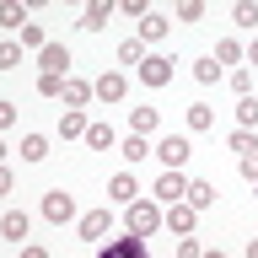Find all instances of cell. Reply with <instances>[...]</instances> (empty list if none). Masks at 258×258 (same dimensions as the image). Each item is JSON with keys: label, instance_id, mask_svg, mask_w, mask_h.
Segmentation results:
<instances>
[{"label": "cell", "instance_id": "cell-1", "mask_svg": "<svg viewBox=\"0 0 258 258\" xmlns=\"http://www.w3.org/2000/svg\"><path fill=\"white\" fill-rule=\"evenodd\" d=\"M124 226H129V237H156L161 231V205L156 199H135L129 215H124Z\"/></svg>", "mask_w": 258, "mask_h": 258}, {"label": "cell", "instance_id": "cell-2", "mask_svg": "<svg viewBox=\"0 0 258 258\" xmlns=\"http://www.w3.org/2000/svg\"><path fill=\"white\" fill-rule=\"evenodd\" d=\"M38 215H43L48 226H70V221L81 215V210H76V194H70V188H48V194H43V210H38Z\"/></svg>", "mask_w": 258, "mask_h": 258}, {"label": "cell", "instance_id": "cell-3", "mask_svg": "<svg viewBox=\"0 0 258 258\" xmlns=\"http://www.w3.org/2000/svg\"><path fill=\"white\" fill-rule=\"evenodd\" d=\"M113 215L108 205H97V210H86V215H76V231H81V242H108V231H113Z\"/></svg>", "mask_w": 258, "mask_h": 258}, {"label": "cell", "instance_id": "cell-4", "mask_svg": "<svg viewBox=\"0 0 258 258\" xmlns=\"http://www.w3.org/2000/svg\"><path fill=\"white\" fill-rule=\"evenodd\" d=\"M135 76H140V86H151V92H161V86H167V81L177 76V59H167V54H145Z\"/></svg>", "mask_w": 258, "mask_h": 258}, {"label": "cell", "instance_id": "cell-5", "mask_svg": "<svg viewBox=\"0 0 258 258\" xmlns=\"http://www.w3.org/2000/svg\"><path fill=\"white\" fill-rule=\"evenodd\" d=\"M151 156H156L167 172H183V167H188V156H194V145L183 140V135H167L161 145H151Z\"/></svg>", "mask_w": 258, "mask_h": 258}, {"label": "cell", "instance_id": "cell-6", "mask_svg": "<svg viewBox=\"0 0 258 258\" xmlns=\"http://www.w3.org/2000/svg\"><path fill=\"white\" fill-rule=\"evenodd\" d=\"M188 199V172H156V205H183Z\"/></svg>", "mask_w": 258, "mask_h": 258}, {"label": "cell", "instance_id": "cell-7", "mask_svg": "<svg viewBox=\"0 0 258 258\" xmlns=\"http://www.w3.org/2000/svg\"><path fill=\"white\" fill-rule=\"evenodd\" d=\"M92 92H97V102H124L129 81H124V70H102V76L92 81Z\"/></svg>", "mask_w": 258, "mask_h": 258}, {"label": "cell", "instance_id": "cell-8", "mask_svg": "<svg viewBox=\"0 0 258 258\" xmlns=\"http://www.w3.org/2000/svg\"><path fill=\"white\" fill-rule=\"evenodd\" d=\"M161 226H167L172 237H194V226H199V210H188V205H167V210H161Z\"/></svg>", "mask_w": 258, "mask_h": 258}, {"label": "cell", "instance_id": "cell-9", "mask_svg": "<svg viewBox=\"0 0 258 258\" xmlns=\"http://www.w3.org/2000/svg\"><path fill=\"white\" fill-rule=\"evenodd\" d=\"M97 258H151V253H145V237H129V231H124V237H108V242H102V253H97Z\"/></svg>", "mask_w": 258, "mask_h": 258}, {"label": "cell", "instance_id": "cell-10", "mask_svg": "<svg viewBox=\"0 0 258 258\" xmlns=\"http://www.w3.org/2000/svg\"><path fill=\"white\" fill-rule=\"evenodd\" d=\"M38 70H43V76H70V43H43Z\"/></svg>", "mask_w": 258, "mask_h": 258}, {"label": "cell", "instance_id": "cell-11", "mask_svg": "<svg viewBox=\"0 0 258 258\" xmlns=\"http://www.w3.org/2000/svg\"><path fill=\"white\" fill-rule=\"evenodd\" d=\"M27 231H32V215H27V210H6V215H0V237H6V242H16V247H22V242H27Z\"/></svg>", "mask_w": 258, "mask_h": 258}, {"label": "cell", "instance_id": "cell-12", "mask_svg": "<svg viewBox=\"0 0 258 258\" xmlns=\"http://www.w3.org/2000/svg\"><path fill=\"white\" fill-rule=\"evenodd\" d=\"M108 199L113 205H135V199H140V177L135 172H113L108 177Z\"/></svg>", "mask_w": 258, "mask_h": 258}, {"label": "cell", "instance_id": "cell-13", "mask_svg": "<svg viewBox=\"0 0 258 258\" xmlns=\"http://www.w3.org/2000/svg\"><path fill=\"white\" fill-rule=\"evenodd\" d=\"M167 32H172V22H167V16H161V11H145V16H140V32H135V38H140V43H161Z\"/></svg>", "mask_w": 258, "mask_h": 258}, {"label": "cell", "instance_id": "cell-14", "mask_svg": "<svg viewBox=\"0 0 258 258\" xmlns=\"http://www.w3.org/2000/svg\"><path fill=\"white\" fill-rule=\"evenodd\" d=\"M113 145H118V129H113V124H102V118H97V124H86V151H97V156H102V151H113Z\"/></svg>", "mask_w": 258, "mask_h": 258}, {"label": "cell", "instance_id": "cell-15", "mask_svg": "<svg viewBox=\"0 0 258 258\" xmlns=\"http://www.w3.org/2000/svg\"><path fill=\"white\" fill-rule=\"evenodd\" d=\"M242 54H247V43H242V38H221V43H215V54H210V59L221 64V70H237V64H242Z\"/></svg>", "mask_w": 258, "mask_h": 258}, {"label": "cell", "instance_id": "cell-16", "mask_svg": "<svg viewBox=\"0 0 258 258\" xmlns=\"http://www.w3.org/2000/svg\"><path fill=\"white\" fill-rule=\"evenodd\" d=\"M92 86H86V81H76V76H64V97H59V102H64V108H76V113H86V102H92Z\"/></svg>", "mask_w": 258, "mask_h": 258}, {"label": "cell", "instance_id": "cell-17", "mask_svg": "<svg viewBox=\"0 0 258 258\" xmlns=\"http://www.w3.org/2000/svg\"><path fill=\"white\" fill-rule=\"evenodd\" d=\"M161 124V113L151 108V102H140V108H129V135H145L151 140V129Z\"/></svg>", "mask_w": 258, "mask_h": 258}, {"label": "cell", "instance_id": "cell-18", "mask_svg": "<svg viewBox=\"0 0 258 258\" xmlns=\"http://www.w3.org/2000/svg\"><path fill=\"white\" fill-rule=\"evenodd\" d=\"M54 135H59V140H86V113L64 108V113H59V124H54Z\"/></svg>", "mask_w": 258, "mask_h": 258}, {"label": "cell", "instance_id": "cell-19", "mask_svg": "<svg viewBox=\"0 0 258 258\" xmlns=\"http://www.w3.org/2000/svg\"><path fill=\"white\" fill-rule=\"evenodd\" d=\"M108 16H113V0H97V6H86V11H81L76 27H81V32H102V27H108Z\"/></svg>", "mask_w": 258, "mask_h": 258}, {"label": "cell", "instance_id": "cell-20", "mask_svg": "<svg viewBox=\"0 0 258 258\" xmlns=\"http://www.w3.org/2000/svg\"><path fill=\"white\" fill-rule=\"evenodd\" d=\"M183 205L205 215V210L215 205V183H205V177H188V199H183Z\"/></svg>", "mask_w": 258, "mask_h": 258}, {"label": "cell", "instance_id": "cell-21", "mask_svg": "<svg viewBox=\"0 0 258 258\" xmlns=\"http://www.w3.org/2000/svg\"><path fill=\"white\" fill-rule=\"evenodd\" d=\"M32 16H27V6H16V0H0V32H22Z\"/></svg>", "mask_w": 258, "mask_h": 258}, {"label": "cell", "instance_id": "cell-22", "mask_svg": "<svg viewBox=\"0 0 258 258\" xmlns=\"http://www.w3.org/2000/svg\"><path fill=\"white\" fill-rule=\"evenodd\" d=\"M16 151H22V161H32V167H38V161H48V135H38V129H32V135H22V145H16Z\"/></svg>", "mask_w": 258, "mask_h": 258}, {"label": "cell", "instance_id": "cell-23", "mask_svg": "<svg viewBox=\"0 0 258 258\" xmlns=\"http://www.w3.org/2000/svg\"><path fill=\"white\" fill-rule=\"evenodd\" d=\"M118 151H124L129 167H140V161L151 156V140H145V135H124V140H118Z\"/></svg>", "mask_w": 258, "mask_h": 258}, {"label": "cell", "instance_id": "cell-24", "mask_svg": "<svg viewBox=\"0 0 258 258\" xmlns=\"http://www.w3.org/2000/svg\"><path fill=\"white\" fill-rule=\"evenodd\" d=\"M226 145H231L237 156H258V129H231V135H226Z\"/></svg>", "mask_w": 258, "mask_h": 258}, {"label": "cell", "instance_id": "cell-25", "mask_svg": "<svg viewBox=\"0 0 258 258\" xmlns=\"http://www.w3.org/2000/svg\"><path fill=\"white\" fill-rule=\"evenodd\" d=\"M194 81H199V86H221V81H226V70L205 54V59H194Z\"/></svg>", "mask_w": 258, "mask_h": 258}, {"label": "cell", "instance_id": "cell-26", "mask_svg": "<svg viewBox=\"0 0 258 258\" xmlns=\"http://www.w3.org/2000/svg\"><path fill=\"white\" fill-rule=\"evenodd\" d=\"M183 118H188V129H205V135H215V108H210V102H194Z\"/></svg>", "mask_w": 258, "mask_h": 258}, {"label": "cell", "instance_id": "cell-27", "mask_svg": "<svg viewBox=\"0 0 258 258\" xmlns=\"http://www.w3.org/2000/svg\"><path fill=\"white\" fill-rule=\"evenodd\" d=\"M145 54H151V48H145L140 38H129V43H118V70H124V64H129V70H140V59H145Z\"/></svg>", "mask_w": 258, "mask_h": 258}, {"label": "cell", "instance_id": "cell-28", "mask_svg": "<svg viewBox=\"0 0 258 258\" xmlns=\"http://www.w3.org/2000/svg\"><path fill=\"white\" fill-rule=\"evenodd\" d=\"M226 86H231L237 97H253V70H247V64H237V70L226 76Z\"/></svg>", "mask_w": 258, "mask_h": 258}, {"label": "cell", "instance_id": "cell-29", "mask_svg": "<svg viewBox=\"0 0 258 258\" xmlns=\"http://www.w3.org/2000/svg\"><path fill=\"white\" fill-rule=\"evenodd\" d=\"M237 124L242 129H258V97H237Z\"/></svg>", "mask_w": 258, "mask_h": 258}, {"label": "cell", "instance_id": "cell-30", "mask_svg": "<svg viewBox=\"0 0 258 258\" xmlns=\"http://www.w3.org/2000/svg\"><path fill=\"white\" fill-rule=\"evenodd\" d=\"M231 22H237V27H258V6L253 0H237V6H231Z\"/></svg>", "mask_w": 258, "mask_h": 258}, {"label": "cell", "instance_id": "cell-31", "mask_svg": "<svg viewBox=\"0 0 258 258\" xmlns=\"http://www.w3.org/2000/svg\"><path fill=\"white\" fill-rule=\"evenodd\" d=\"M38 97H64V76H43L38 70Z\"/></svg>", "mask_w": 258, "mask_h": 258}, {"label": "cell", "instance_id": "cell-32", "mask_svg": "<svg viewBox=\"0 0 258 258\" xmlns=\"http://www.w3.org/2000/svg\"><path fill=\"white\" fill-rule=\"evenodd\" d=\"M22 54H27L22 43H0V70H16V64H22Z\"/></svg>", "mask_w": 258, "mask_h": 258}, {"label": "cell", "instance_id": "cell-33", "mask_svg": "<svg viewBox=\"0 0 258 258\" xmlns=\"http://www.w3.org/2000/svg\"><path fill=\"white\" fill-rule=\"evenodd\" d=\"M43 27H38V22H27V27H22V48H38V54H43Z\"/></svg>", "mask_w": 258, "mask_h": 258}, {"label": "cell", "instance_id": "cell-34", "mask_svg": "<svg viewBox=\"0 0 258 258\" xmlns=\"http://www.w3.org/2000/svg\"><path fill=\"white\" fill-rule=\"evenodd\" d=\"M205 16V0H177V22H199Z\"/></svg>", "mask_w": 258, "mask_h": 258}, {"label": "cell", "instance_id": "cell-35", "mask_svg": "<svg viewBox=\"0 0 258 258\" xmlns=\"http://www.w3.org/2000/svg\"><path fill=\"white\" fill-rule=\"evenodd\" d=\"M113 11H124V16H135V22H140L151 6H145V0H113Z\"/></svg>", "mask_w": 258, "mask_h": 258}, {"label": "cell", "instance_id": "cell-36", "mask_svg": "<svg viewBox=\"0 0 258 258\" xmlns=\"http://www.w3.org/2000/svg\"><path fill=\"white\" fill-rule=\"evenodd\" d=\"M205 247H199V237H177V258H199Z\"/></svg>", "mask_w": 258, "mask_h": 258}, {"label": "cell", "instance_id": "cell-37", "mask_svg": "<svg viewBox=\"0 0 258 258\" xmlns=\"http://www.w3.org/2000/svg\"><path fill=\"white\" fill-rule=\"evenodd\" d=\"M16 124V102H6V97H0V129H11Z\"/></svg>", "mask_w": 258, "mask_h": 258}, {"label": "cell", "instance_id": "cell-38", "mask_svg": "<svg viewBox=\"0 0 258 258\" xmlns=\"http://www.w3.org/2000/svg\"><path fill=\"white\" fill-rule=\"evenodd\" d=\"M242 177H247V183H258V156H242Z\"/></svg>", "mask_w": 258, "mask_h": 258}, {"label": "cell", "instance_id": "cell-39", "mask_svg": "<svg viewBox=\"0 0 258 258\" xmlns=\"http://www.w3.org/2000/svg\"><path fill=\"white\" fill-rule=\"evenodd\" d=\"M22 258H54L48 247H38V242H22Z\"/></svg>", "mask_w": 258, "mask_h": 258}, {"label": "cell", "instance_id": "cell-40", "mask_svg": "<svg viewBox=\"0 0 258 258\" xmlns=\"http://www.w3.org/2000/svg\"><path fill=\"white\" fill-rule=\"evenodd\" d=\"M11 188H16V172H6V167H0V199H6Z\"/></svg>", "mask_w": 258, "mask_h": 258}, {"label": "cell", "instance_id": "cell-41", "mask_svg": "<svg viewBox=\"0 0 258 258\" xmlns=\"http://www.w3.org/2000/svg\"><path fill=\"white\" fill-rule=\"evenodd\" d=\"M242 64H247V70H258V38L247 43V54H242Z\"/></svg>", "mask_w": 258, "mask_h": 258}, {"label": "cell", "instance_id": "cell-42", "mask_svg": "<svg viewBox=\"0 0 258 258\" xmlns=\"http://www.w3.org/2000/svg\"><path fill=\"white\" fill-rule=\"evenodd\" d=\"M199 258H226V253H221V247H205V253H199Z\"/></svg>", "mask_w": 258, "mask_h": 258}, {"label": "cell", "instance_id": "cell-43", "mask_svg": "<svg viewBox=\"0 0 258 258\" xmlns=\"http://www.w3.org/2000/svg\"><path fill=\"white\" fill-rule=\"evenodd\" d=\"M247 258H258V237H253V242H247Z\"/></svg>", "mask_w": 258, "mask_h": 258}, {"label": "cell", "instance_id": "cell-44", "mask_svg": "<svg viewBox=\"0 0 258 258\" xmlns=\"http://www.w3.org/2000/svg\"><path fill=\"white\" fill-rule=\"evenodd\" d=\"M0 167H6V140H0Z\"/></svg>", "mask_w": 258, "mask_h": 258}, {"label": "cell", "instance_id": "cell-45", "mask_svg": "<svg viewBox=\"0 0 258 258\" xmlns=\"http://www.w3.org/2000/svg\"><path fill=\"white\" fill-rule=\"evenodd\" d=\"M253 188H258V183H253Z\"/></svg>", "mask_w": 258, "mask_h": 258}]
</instances>
